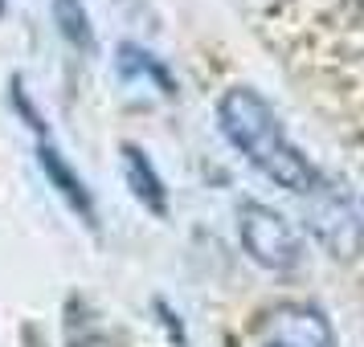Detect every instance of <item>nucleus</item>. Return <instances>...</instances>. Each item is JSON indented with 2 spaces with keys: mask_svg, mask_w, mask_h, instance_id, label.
<instances>
[{
  "mask_svg": "<svg viewBox=\"0 0 364 347\" xmlns=\"http://www.w3.org/2000/svg\"><path fill=\"white\" fill-rule=\"evenodd\" d=\"M37 164H41V172H46V180L58 188V197L66 200L86 225H95V197H90V188H86V180L70 167V160L53 148L50 139H41V143H37Z\"/></svg>",
  "mask_w": 364,
  "mask_h": 347,
  "instance_id": "4",
  "label": "nucleus"
},
{
  "mask_svg": "<svg viewBox=\"0 0 364 347\" xmlns=\"http://www.w3.org/2000/svg\"><path fill=\"white\" fill-rule=\"evenodd\" d=\"M237 237H242L250 258L258 265H266V270H291V265H299L303 246H299L295 225L282 213L266 209V204L250 200V204L237 209Z\"/></svg>",
  "mask_w": 364,
  "mask_h": 347,
  "instance_id": "2",
  "label": "nucleus"
},
{
  "mask_svg": "<svg viewBox=\"0 0 364 347\" xmlns=\"http://www.w3.org/2000/svg\"><path fill=\"white\" fill-rule=\"evenodd\" d=\"M115 66H119V78H127V82L148 78V82H156V90H160V94H172V90H176V82H172V74H168L164 62H160L156 53L132 45V41H123V45H119Z\"/></svg>",
  "mask_w": 364,
  "mask_h": 347,
  "instance_id": "6",
  "label": "nucleus"
},
{
  "mask_svg": "<svg viewBox=\"0 0 364 347\" xmlns=\"http://www.w3.org/2000/svg\"><path fill=\"white\" fill-rule=\"evenodd\" d=\"M258 347H336L331 323L307 302H279L258 327Z\"/></svg>",
  "mask_w": 364,
  "mask_h": 347,
  "instance_id": "3",
  "label": "nucleus"
},
{
  "mask_svg": "<svg viewBox=\"0 0 364 347\" xmlns=\"http://www.w3.org/2000/svg\"><path fill=\"white\" fill-rule=\"evenodd\" d=\"M13 106H17L21 111V119H25V123H29V127H33L37 135H41V139H46V119H41V111H37L33 102H29V94H25V82H21V74H13Z\"/></svg>",
  "mask_w": 364,
  "mask_h": 347,
  "instance_id": "8",
  "label": "nucleus"
},
{
  "mask_svg": "<svg viewBox=\"0 0 364 347\" xmlns=\"http://www.w3.org/2000/svg\"><path fill=\"white\" fill-rule=\"evenodd\" d=\"M123 176H127L132 197L139 200L151 216H168V188H164V180H160V172L151 167L148 151L135 148V143H123Z\"/></svg>",
  "mask_w": 364,
  "mask_h": 347,
  "instance_id": "5",
  "label": "nucleus"
},
{
  "mask_svg": "<svg viewBox=\"0 0 364 347\" xmlns=\"http://www.w3.org/2000/svg\"><path fill=\"white\" fill-rule=\"evenodd\" d=\"M53 25H58V33L66 37V45H74L82 53L95 50V29H90L82 0H53Z\"/></svg>",
  "mask_w": 364,
  "mask_h": 347,
  "instance_id": "7",
  "label": "nucleus"
},
{
  "mask_svg": "<svg viewBox=\"0 0 364 347\" xmlns=\"http://www.w3.org/2000/svg\"><path fill=\"white\" fill-rule=\"evenodd\" d=\"M217 123H221V131H225L233 148L279 188L295 192V197H319L328 188L319 167L287 139L282 119L274 115V106L258 90H250V86L225 90L221 102H217Z\"/></svg>",
  "mask_w": 364,
  "mask_h": 347,
  "instance_id": "1",
  "label": "nucleus"
},
{
  "mask_svg": "<svg viewBox=\"0 0 364 347\" xmlns=\"http://www.w3.org/2000/svg\"><path fill=\"white\" fill-rule=\"evenodd\" d=\"M4 9H9V0H0V17H4Z\"/></svg>",
  "mask_w": 364,
  "mask_h": 347,
  "instance_id": "9",
  "label": "nucleus"
}]
</instances>
